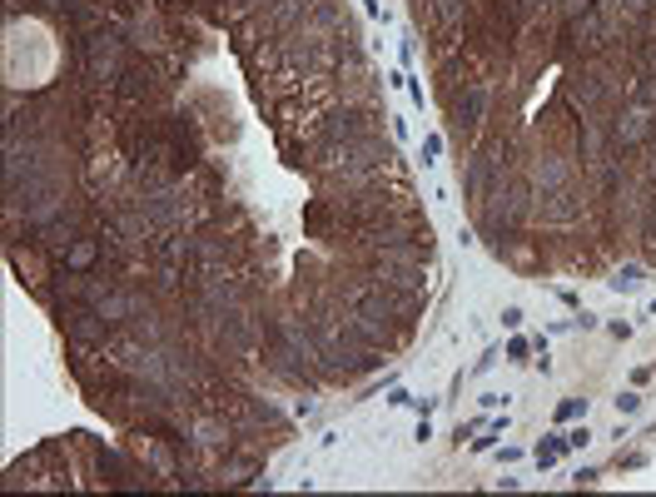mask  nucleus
Wrapping results in <instances>:
<instances>
[{"instance_id":"nucleus-9","label":"nucleus","mask_w":656,"mask_h":497,"mask_svg":"<svg viewBox=\"0 0 656 497\" xmlns=\"http://www.w3.org/2000/svg\"><path fill=\"white\" fill-rule=\"evenodd\" d=\"M432 15H437V25H453L463 15V0H432Z\"/></svg>"},{"instance_id":"nucleus-10","label":"nucleus","mask_w":656,"mask_h":497,"mask_svg":"<svg viewBox=\"0 0 656 497\" xmlns=\"http://www.w3.org/2000/svg\"><path fill=\"white\" fill-rule=\"evenodd\" d=\"M90 259H95V244H85V239H80V244L70 249V264H75V268H85Z\"/></svg>"},{"instance_id":"nucleus-4","label":"nucleus","mask_w":656,"mask_h":497,"mask_svg":"<svg viewBox=\"0 0 656 497\" xmlns=\"http://www.w3.org/2000/svg\"><path fill=\"white\" fill-rule=\"evenodd\" d=\"M482 109H487V90H482V85H467L463 100H458V125H477Z\"/></svg>"},{"instance_id":"nucleus-6","label":"nucleus","mask_w":656,"mask_h":497,"mask_svg":"<svg viewBox=\"0 0 656 497\" xmlns=\"http://www.w3.org/2000/svg\"><path fill=\"white\" fill-rule=\"evenodd\" d=\"M641 279H646V273H641L636 264H627V268H617V273H612V289H617V294H636V289H641Z\"/></svg>"},{"instance_id":"nucleus-16","label":"nucleus","mask_w":656,"mask_h":497,"mask_svg":"<svg viewBox=\"0 0 656 497\" xmlns=\"http://www.w3.org/2000/svg\"><path fill=\"white\" fill-rule=\"evenodd\" d=\"M503 328H522V308H503Z\"/></svg>"},{"instance_id":"nucleus-2","label":"nucleus","mask_w":656,"mask_h":497,"mask_svg":"<svg viewBox=\"0 0 656 497\" xmlns=\"http://www.w3.org/2000/svg\"><path fill=\"white\" fill-rule=\"evenodd\" d=\"M65 328H70L75 339H85V343H104V339H109V328H104V313H100V308H95V313H90V308H75V313L65 318Z\"/></svg>"},{"instance_id":"nucleus-1","label":"nucleus","mask_w":656,"mask_h":497,"mask_svg":"<svg viewBox=\"0 0 656 497\" xmlns=\"http://www.w3.org/2000/svg\"><path fill=\"white\" fill-rule=\"evenodd\" d=\"M368 135V115L363 109H334V115L323 120V139H343V144H353V139H363Z\"/></svg>"},{"instance_id":"nucleus-7","label":"nucleus","mask_w":656,"mask_h":497,"mask_svg":"<svg viewBox=\"0 0 656 497\" xmlns=\"http://www.w3.org/2000/svg\"><path fill=\"white\" fill-rule=\"evenodd\" d=\"M120 95H125V100H139V95H149V70H125V85H120Z\"/></svg>"},{"instance_id":"nucleus-13","label":"nucleus","mask_w":656,"mask_h":497,"mask_svg":"<svg viewBox=\"0 0 656 497\" xmlns=\"http://www.w3.org/2000/svg\"><path fill=\"white\" fill-rule=\"evenodd\" d=\"M577 413H587V398H582V403H577V398H567V403L557 408V418H562V423H567V418H577Z\"/></svg>"},{"instance_id":"nucleus-8","label":"nucleus","mask_w":656,"mask_h":497,"mask_svg":"<svg viewBox=\"0 0 656 497\" xmlns=\"http://www.w3.org/2000/svg\"><path fill=\"white\" fill-rule=\"evenodd\" d=\"M562 448H567V437H547V443H537V453H532L537 468H552V463L562 458Z\"/></svg>"},{"instance_id":"nucleus-11","label":"nucleus","mask_w":656,"mask_h":497,"mask_svg":"<svg viewBox=\"0 0 656 497\" xmlns=\"http://www.w3.org/2000/svg\"><path fill=\"white\" fill-rule=\"evenodd\" d=\"M437 154H443V139L428 135V139H423V164H437Z\"/></svg>"},{"instance_id":"nucleus-15","label":"nucleus","mask_w":656,"mask_h":497,"mask_svg":"<svg viewBox=\"0 0 656 497\" xmlns=\"http://www.w3.org/2000/svg\"><path fill=\"white\" fill-rule=\"evenodd\" d=\"M636 408H641V393H622L617 398V413H636Z\"/></svg>"},{"instance_id":"nucleus-5","label":"nucleus","mask_w":656,"mask_h":497,"mask_svg":"<svg viewBox=\"0 0 656 497\" xmlns=\"http://www.w3.org/2000/svg\"><path fill=\"white\" fill-rule=\"evenodd\" d=\"M646 130H651V115H646V109H631V115L617 125V139L622 144H636V139H646Z\"/></svg>"},{"instance_id":"nucleus-14","label":"nucleus","mask_w":656,"mask_h":497,"mask_svg":"<svg viewBox=\"0 0 656 497\" xmlns=\"http://www.w3.org/2000/svg\"><path fill=\"white\" fill-rule=\"evenodd\" d=\"M587 443H592V433H587V423H582V428H572V433H567V448H587Z\"/></svg>"},{"instance_id":"nucleus-12","label":"nucleus","mask_w":656,"mask_h":497,"mask_svg":"<svg viewBox=\"0 0 656 497\" xmlns=\"http://www.w3.org/2000/svg\"><path fill=\"white\" fill-rule=\"evenodd\" d=\"M527 348H532L527 339H512V343H507V363H527Z\"/></svg>"},{"instance_id":"nucleus-3","label":"nucleus","mask_w":656,"mask_h":497,"mask_svg":"<svg viewBox=\"0 0 656 497\" xmlns=\"http://www.w3.org/2000/svg\"><path fill=\"white\" fill-rule=\"evenodd\" d=\"M85 60H90V70L95 75H115V65H120V50H115V40L109 35H90V45H85Z\"/></svg>"}]
</instances>
